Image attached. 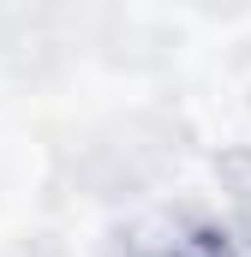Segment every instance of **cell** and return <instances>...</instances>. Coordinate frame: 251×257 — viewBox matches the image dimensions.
<instances>
[{
    "instance_id": "cell-1",
    "label": "cell",
    "mask_w": 251,
    "mask_h": 257,
    "mask_svg": "<svg viewBox=\"0 0 251 257\" xmlns=\"http://www.w3.org/2000/svg\"><path fill=\"white\" fill-rule=\"evenodd\" d=\"M245 227L203 203L150 209L120 233V257H245Z\"/></svg>"
}]
</instances>
